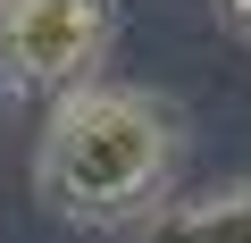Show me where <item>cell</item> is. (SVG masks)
Masks as SVG:
<instances>
[{
	"label": "cell",
	"mask_w": 251,
	"mask_h": 243,
	"mask_svg": "<svg viewBox=\"0 0 251 243\" xmlns=\"http://www.w3.org/2000/svg\"><path fill=\"white\" fill-rule=\"evenodd\" d=\"M184 168V117L143 84H84L50 101L34 193L67 226H151Z\"/></svg>",
	"instance_id": "cell-1"
},
{
	"label": "cell",
	"mask_w": 251,
	"mask_h": 243,
	"mask_svg": "<svg viewBox=\"0 0 251 243\" xmlns=\"http://www.w3.org/2000/svg\"><path fill=\"white\" fill-rule=\"evenodd\" d=\"M117 42L109 0H0V84L9 92H84Z\"/></svg>",
	"instance_id": "cell-2"
},
{
	"label": "cell",
	"mask_w": 251,
	"mask_h": 243,
	"mask_svg": "<svg viewBox=\"0 0 251 243\" xmlns=\"http://www.w3.org/2000/svg\"><path fill=\"white\" fill-rule=\"evenodd\" d=\"M218 9H226V26H234V34H251V0H218Z\"/></svg>",
	"instance_id": "cell-4"
},
{
	"label": "cell",
	"mask_w": 251,
	"mask_h": 243,
	"mask_svg": "<svg viewBox=\"0 0 251 243\" xmlns=\"http://www.w3.org/2000/svg\"><path fill=\"white\" fill-rule=\"evenodd\" d=\"M143 243H251V185L243 193H209L193 210H159L143 226Z\"/></svg>",
	"instance_id": "cell-3"
}]
</instances>
